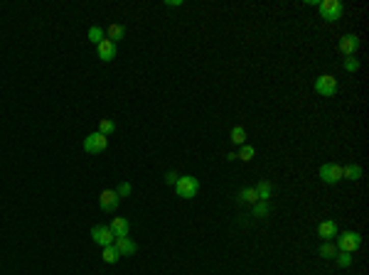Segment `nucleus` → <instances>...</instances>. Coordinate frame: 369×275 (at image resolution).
Segmentation results:
<instances>
[{"label": "nucleus", "instance_id": "obj_1", "mask_svg": "<svg viewBox=\"0 0 369 275\" xmlns=\"http://www.w3.org/2000/svg\"><path fill=\"white\" fill-rule=\"evenodd\" d=\"M175 192H177V197H182V199H192V197H197L199 179L192 177V175H180L177 182H175Z\"/></svg>", "mask_w": 369, "mask_h": 275}, {"label": "nucleus", "instance_id": "obj_2", "mask_svg": "<svg viewBox=\"0 0 369 275\" xmlns=\"http://www.w3.org/2000/svg\"><path fill=\"white\" fill-rule=\"evenodd\" d=\"M318 10L325 22H337L345 13V5H342V0H323V3H318Z\"/></svg>", "mask_w": 369, "mask_h": 275}, {"label": "nucleus", "instance_id": "obj_3", "mask_svg": "<svg viewBox=\"0 0 369 275\" xmlns=\"http://www.w3.org/2000/svg\"><path fill=\"white\" fill-rule=\"evenodd\" d=\"M337 243V251H345V253H355L357 248L362 246V234H357V231H342V234H337V238H335Z\"/></svg>", "mask_w": 369, "mask_h": 275}, {"label": "nucleus", "instance_id": "obj_4", "mask_svg": "<svg viewBox=\"0 0 369 275\" xmlns=\"http://www.w3.org/2000/svg\"><path fill=\"white\" fill-rule=\"evenodd\" d=\"M109 148V138L101 135L99 130L96 133H89V135L84 138V150L89 152V155H99V152H103Z\"/></svg>", "mask_w": 369, "mask_h": 275}, {"label": "nucleus", "instance_id": "obj_5", "mask_svg": "<svg viewBox=\"0 0 369 275\" xmlns=\"http://www.w3.org/2000/svg\"><path fill=\"white\" fill-rule=\"evenodd\" d=\"M337 89H340V84H337V79H335L332 74H323V76L315 79V91H318L320 96H335Z\"/></svg>", "mask_w": 369, "mask_h": 275}, {"label": "nucleus", "instance_id": "obj_6", "mask_svg": "<svg viewBox=\"0 0 369 275\" xmlns=\"http://www.w3.org/2000/svg\"><path fill=\"white\" fill-rule=\"evenodd\" d=\"M91 241H94L96 246L106 248V246H114L116 236H114V231H111L109 226H103V224H99V226H94V229H91Z\"/></svg>", "mask_w": 369, "mask_h": 275}, {"label": "nucleus", "instance_id": "obj_7", "mask_svg": "<svg viewBox=\"0 0 369 275\" xmlns=\"http://www.w3.org/2000/svg\"><path fill=\"white\" fill-rule=\"evenodd\" d=\"M318 177L323 179L325 184H337V182H342V165H335V162H327V165L320 167Z\"/></svg>", "mask_w": 369, "mask_h": 275}, {"label": "nucleus", "instance_id": "obj_8", "mask_svg": "<svg viewBox=\"0 0 369 275\" xmlns=\"http://www.w3.org/2000/svg\"><path fill=\"white\" fill-rule=\"evenodd\" d=\"M118 204H121V197H118L116 189H103V192L99 194V206L103 211H116Z\"/></svg>", "mask_w": 369, "mask_h": 275}, {"label": "nucleus", "instance_id": "obj_9", "mask_svg": "<svg viewBox=\"0 0 369 275\" xmlns=\"http://www.w3.org/2000/svg\"><path fill=\"white\" fill-rule=\"evenodd\" d=\"M96 54L101 62H114L118 54V44H114L111 40H103L101 44H96Z\"/></svg>", "mask_w": 369, "mask_h": 275}, {"label": "nucleus", "instance_id": "obj_10", "mask_svg": "<svg viewBox=\"0 0 369 275\" xmlns=\"http://www.w3.org/2000/svg\"><path fill=\"white\" fill-rule=\"evenodd\" d=\"M337 234H340V229H337V224L332 219H325L320 226H318V236L323 238V243H325V241H335Z\"/></svg>", "mask_w": 369, "mask_h": 275}, {"label": "nucleus", "instance_id": "obj_11", "mask_svg": "<svg viewBox=\"0 0 369 275\" xmlns=\"http://www.w3.org/2000/svg\"><path fill=\"white\" fill-rule=\"evenodd\" d=\"M359 44H362V40H359L357 35H345L340 40V52L345 57H355L357 49H359Z\"/></svg>", "mask_w": 369, "mask_h": 275}, {"label": "nucleus", "instance_id": "obj_12", "mask_svg": "<svg viewBox=\"0 0 369 275\" xmlns=\"http://www.w3.org/2000/svg\"><path fill=\"white\" fill-rule=\"evenodd\" d=\"M114 246H116V251H118L121 256H133V253L138 251V246H136V241H133L130 236H116Z\"/></svg>", "mask_w": 369, "mask_h": 275}, {"label": "nucleus", "instance_id": "obj_13", "mask_svg": "<svg viewBox=\"0 0 369 275\" xmlns=\"http://www.w3.org/2000/svg\"><path fill=\"white\" fill-rule=\"evenodd\" d=\"M256 197L261 199V202H269L271 197H273V184H271V179H261V182H256Z\"/></svg>", "mask_w": 369, "mask_h": 275}, {"label": "nucleus", "instance_id": "obj_14", "mask_svg": "<svg viewBox=\"0 0 369 275\" xmlns=\"http://www.w3.org/2000/svg\"><path fill=\"white\" fill-rule=\"evenodd\" d=\"M109 229L114 231V236H128L130 224H128V219H123V216H114V221L109 224Z\"/></svg>", "mask_w": 369, "mask_h": 275}, {"label": "nucleus", "instance_id": "obj_15", "mask_svg": "<svg viewBox=\"0 0 369 275\" xmlns=\"http://www.w3.org/2000/svg\"><path fill=\"white\" fill-rule=\"evenodd\" d=\"M258 197H256V189L254 187H244L236 192V204H256Z\"/></svg>", "mask_w": 369, "mask_h": 275}, {"label": "nucleus", "instance_id": "obj_16", "mask_svg": "<svg viewBox=\"0 0 369 275\" xmlns=\"http://www.w3.org/2000/svg\"><path fill=\"white\" fill-rule=\"evenodd\" d=\"M106 40H111L116 44V42H121L123 40V35H126V28L123 25H118V22H114V25H109V30H106Z\"/></svg>", "mask_w": 369, "mask_h": 275}, {"label": "nucleus", "instance_id": "obj_17", "mask_svg": "<svg viewBox=\"0 0 369 275\" xmlns=\"http://www.w3.org/2000/svg\"><path fill=\"white\" fill-rule=\"evenodd\" d=\"M342 179H350V182L362 179V167L359 165H345L342 167Z\"/></svg>", "mask_w": 369, "mask_h": 275}, {"label": "nucleus", "instance_id": "obj_18", "mask_svg": "<svg viewBox=\"0 0 369 275\" xmlns=\"http://www.w3.org/2000/svg\"><path fill=\"white\" fill-rule=\"evenodd\" d=\"M86 37H89V42H94V44H101V42L106 40V30L99 28V25H91L89 32H86Z\"/></svg>", "mask_w": 369, "mask_h": 275}, {"label": "nucleus", "instance_id": "obj_19", "mask_svg": "<svg viewBox=\"0 0 369 275\" xmlns=\"http://www.w3.org/2000/svg\"><path fill=\"white\" fill-rule=\"evenodd\" d=\"M318 256H323L327 261H332L335 256H337V246H335V241H325L323 246L318 248Z\"/></svg>", "mask_w": 369, "mask_h": 275}, {"label": "nucleus", "instance_id": "obj_20", "mask_svg": "<svg viewBox=\"0 0 369 275\" xmlns=\"http://www.w3.org/2000/svg\"><path fill=\"white\" fill-rule=\"evenodd\" d=\"M229 140H231L234 145H246V130H244V125H234L231 133H229Z\"/></svg>", "mask_w": 369, "mask_h": 275}, {"label": "nucleus", "instance_id": "obj_21", "mask_svg": "<svg viewBox=\"0 0 369 275\" xmlns=\"http://www.w3.org/2000/svg\"><path fill=\"white\" fill-rule=\"evenodd\" d=\"M251 206H254V216H256V219H266V216L271 214V204H269V202H261V199H258V202H256V204H251Z\"/></svg>", "mask_w": 369, "mask_h": 275}, {"label": "nucleus", "instance_id": "obj_22", "mask_svg": "<svg viewBox=\"0 0 369 275\" xmlns=\"http://www.w3.org/2000/svg\"><path fill=\"white\" fill-rule=\"evenodd\" d=\"M99 133L109 138L111 133H116V123L111 121V118H101V121H99Z\"/></svg>", "mask_w": 369, "mask_h": 275}, {"label": "nucleus", "instance_id": "obj_23", "mask_svg": "<svg viewBox=\"0 0 369 275\" xmlns=\"http://www.w3.org/2000/svg\"><path fill=\"white\" fill-rule=\"evenodd\" d=\"M256 155V148L254 145H242V150L236 152V160H242V162H249V160H254Z\"/></svg>", "mask_w": 369, "mask_h": 275}, {"label": "nucleus", "instance_id": "obj_24", "mask_svg": "<svg viewBox=\"0 0 369 275\" xmlns=\"http://www.w3.org/2000/svg\"><path fill=\"white\" fill-rule=\"evenodd\" d=\"M101 258H103V263H116L121 258V253L116 251V246H106L103 248V253H101Z\"/></svg>", "mask_w": 369, "mask_h": 275}, {"label": "nucleus", "instance_id": "obj_25", "mask_svg": "<svg viewBox=\"0 0 369 275\" xmlns=\"http://www.w3.org/2000/svg\"><path fill=\"white\" fill-rule=\"evenodd\" d=\"M335 263H337L340 268H350V265H352V253L337 251V256H335Z\"/></svg>", "mask_w": 369, "mask_h": 275}, {"label": "nucleus", "instance_id": "obj_26", "mask_svg": "<svg viewBox=\"0 0 369 275\" xmlns=\"http://www.w3.org/2000/svg\"><path fill=\"white\" fill-rule=\"evenodd\" d=\"M357 69H359V59H357V57H347V59H345V71L355 74Z\"/></svg>", "mask_w": 369, "mask_h": 275}, {"label": "nucleus", "instance_id": "obj_27", "mask_svg": "<svg viewBox=\"0 0 369 275\" xmlns=\"http://www.w3.org/2000/svg\"><path fill=\"white\" fill-rule=\"evenodd\" d=\"M116 192H118V197H121V199H123V197H128V194L133 192V187H130V184H128V182H121V184H118V189H116Z\"/></svg>", "mask_w": 369, "mask_h": 275}, {"label": "nucleus", "instance_id": "obj_28", "mask_svg": "<svg viewBox=\"0 0 369 275\" xmlns=\"http://www.w3.org/2000/svg\"><path fill=\"white\" fill-rule=\"evenodd\" d=\"M177 177H180L177 172H168V175H165V182H168V184H175V182H177Z\"/></svg>", "mask_w": 369, "mask_h": 275}, {"label": "nucleus", "instance_id": "obj_29", "mask_svg": "<svg viewBox=\"0 0 369 275\" xmlns=\"http://www.w3.org/2000/svg\"><path fill=\"white\" fill-rule=\"evenodd\" d=\"M165 5H170V8H175V5H177V8H180V5H182V0H168Z\"/></svg>", "mask_w": 369, "mask_h": 275}]
</instances>
